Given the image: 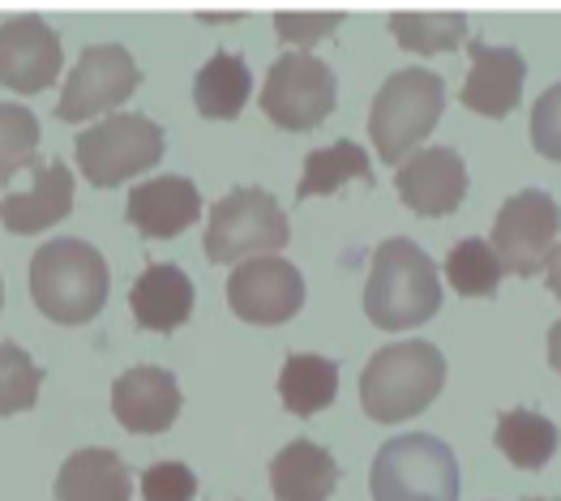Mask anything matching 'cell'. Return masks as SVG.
<instances>
[{"instance_id":"cell-1","label":"cell","mask_w":561,"mask_h":501,"mask_svg":"<svg viewBox=\"0 0 561 501\" xmlns=\"http://www.w3.org/2000/svg\"><path fill=\"white\" fill-rule=\"evenodd\" d=\"M442 309L437 266L416 240L390 236L374 249V266L365 283V314L381 330L421 326Z\"/></svg>"},{"instance_id":"cell-2","label":"cell","mask_w":561,"mask_h":501,"mask_svg":"<svg viewBox=\"0 0 561 501\" xmlns=\"http://www.w3.org/2000/svg\"><path fill=\"white\" fill-rule=\"evenodd\" d=\"M31 296L51 321H91L107 300V262L82 236L47 240L31 258Z\"/></svg>"},{"instance_id":"cell-3","label":"cell","mask_w":561,"mask_h":501,"mask_svg":"<svg viewBox=\"0 0 561 501\" xmlns=\"http://www.w3.org/2000/svg\"><path fill=\"white\" fill-rule=\"evenodd\" d=\"M442 382H446V356L433 343H424V339L390 343V348L374 352V361L365 365L360 403L381 424L408 420L442 395Z\"/></svg>"},{"instance_id":"cell-4","label":"cell","mask_w":561,"mask_h":501,"mask_svg":"<svg viewBox=\"0 0 561 501\" xmlns=\"http://www.w3.org/2000/svg\"><path fill=\"white\" fill-rule=\"evenodd\" d=\"M446 107V87L433 69H399L381 82L369 112V137L386 163H408L412 150L433 134Z\"/></svg>"},{"instance_id":"cell-5","label":"cell","mask_w":561,"mask_h":501,"mask_svg":"<svg viewBox=\"0 0 561 501\" xmlns=\"http://www.w3.org/2000/svg\"><path fill=\"white\" fill-rule=\"evenodd\" d=\"M374 501H459V458L433 433H399L374 458Z\"/></svg>"},{"instance_id":"cell-6","label":"cell","mask_w":561,"mask_h":501,"mask_svg":"<svg viewBox=\"0 0 561 501\" xmlns=\"http://www.w3.org/2000/svg\"><path fill=\"white\" fill-rule=\"evenodd\" d=\"M291 240L287 210L253 184H236L228 197H219L210 206V224H206V258L219 266H240L249 258H271Z\"/></svg>"},{"instance_id":"cell-7","label":"cell","mask_w":561,"mask_h":501,"mask_svg":"<svg viewBox=\"0 0 561 501\" xmlns=\"http://www.w3.org/2000/svg\"><path fill=\"white\" fill-rule=\"evenodd\" d=\"M163 159V129L141 112H112L78 137V168L99 189L121 184Z\"/></svg>"},{"instance_id":"cell-8","label":"cell","mask_w":561,"mask_h":501,"mask_svg":"<svg viewBox=\"0 0 561 501\" xmlns=\"http://www.w3.org/2000/svg\"><path fill=\"white\" fill-rule=\"evenodd\" d=\"M262 112L279 129H313L334 112V69L309 52H283L266 73Z\"/></svg>"},{"instance_id":"cell-9","label":"cell","mask_w":561,"mask_h":501,"mask_svg":"<svg viewBox=\"0 0 561 501\" xmlns=\"http://www.w3.org/2000/svg\"><path fill=\"white\" fill-rule=\"evenodd\" d=\"M561 228V206L545 193V189H518L515 197L502 202L497 224H493V253L506 274H527L545 271L553 240Z\"/></svg>"},{"instance_id":"cell-10","label":"cell","mask_w":561,"mask_h":501,"mask_svg":"<svg viewBox=\"0 0 561 501\" xmlns=\"http://www.w3.org/2000/svg\"><path fill=\"white\" fill-rule=\"evenodd\" d=\"M141 69L134 65L129 47L121 44H91L82 47L60 103H56V116L60 121H87V116H112L116 103H125L129 94L138 91Z\"/></svg>"},{"instance_id":"cell-11","label":"cell","mask_w":561,"mask_h":501,"mask_svg":"<svg viewBox=\"0 0 561 501\" xmlns=\"http://www.w3.org/2000/svg\"><path fill=\"white\" fill-rule=\"evenodd\" d=\"M228 305L236 318L257 321V326H279L296 318L305 305V274L287 258H249L228 274Z\"/></svg>"},{"instance_id":"cell-12","label":"cell","mask_w":561,"mask_h":501,"mask_svg":"<svg viewBox=\"0 0 561 501\" xmlns=\"http://www.w3.org/2000/svg\"><path fill=\"white\" fill-rule=\"evenodd\" d=\"M60 73V35L39 13H9L0 22V82L18 94L51 87Z\"/></svg>"},{"instance_id":"cell-13","label":"cell","mask_w":561,"mask_h":501,"mask_svg":"<svg viewBox=\"0 0 561 501\" xmlns=\"http://www.w3.org/2000/svg\"><path fill=\"white\" fill-rule=\"evenodd\" d=\"M394 184H399V197L416 215L437 219V215H450L468 197V163L450 146H424L408 163H399Z\"/></svg>"},{"instance_id":"cell-14","label":"cell","mask_w":561,"mask_h":501,"mask_svg":"<svg viewBox=\"0 0 561 501\" xmlns=\"http://www.w3.org/2000/svg\"><path fill=\"white\" fill-rule=\"evenodd\" d=\"M112 411L129 433H163L181 415V386L168 368L134 365L112 386Z\"/></svg>"},{"instance_id":"cell-15","label":"cell","mask_w":561,"mask_h":501,"mask_svg":"<svg viewBox=\"0 0 561 501\" xmlns=\"http://www.w3.org/2000/svg\"><path fill=\"white\" fill-rule=\"evenodd\" d=\"M471 69L463 82V103L480 116H511L523 99V78H527V60L518 47L484 44V39H468Z\"/></svg>"},{"instance_id":"cell-16","label":"cell","mask_w":561,"mask_h":501,"mask_svg":"<svg viewBox=\"0 0 561 501\" xmlns=\"http://www.w3.org/2000/svg\"><path fill=\"white\" fill-rule=\"evenodd\" d=\"M129 224L150 236V240H168L176 231H185L202 215V193L188 177H150L129 189L125 202Z\"/></svg>"},{"instance_id":"cell-17","label":"cell","mask_w":561,"mask_h":501,"mask_svg":"<svg viewBox=\"0 0 561 501\" xmlns=\"http://www.w3.org/2000/svg\"><path fill=\"white\" fill-rule=\"evenodd\" d=\"M4 210V228L13 236H31V231H44L51 224H60L69 210H73V172L65 159H51V163H35V184L26 193H4L0 202Z\"/></svg>"},{"instance_id":"cell-18","label":"cell","mask_w":561,"mask_h":501,"mask_svg":"<svg viewBox=\"0 0 561 501\" xmlns=\"http://www.w3.org/2000/svg\"><path fill=\"white\" fill-rule=\"evenodd\" d=\"M129 309L141 330H176L193 314V278L176 262H150L129 287Z\"/></svg>"},{"instance_id":"cell-19","label":"cell","mask_w":561,"mask_h":501,"mask_svg":"<svg viewBox=\"0 0 561 501\" xmlns=\"http://www.w3.org/2000/svg\"><path fill=\"white\" fill-rule=\"evenodd\" d=\"M339 485V463L327 446L296 437L271 458V489L275 501H327Z\"/></svg>"},{"instance_id":"cell-20","label":"cell","mask_w":561,"mask_h":501,"mask_svg":"<svg viewBox=\"0 0 561 501\" xmlns=\"http://www.w3.org/2000/svg\"><path fill=\"white\" fill-rule=\"evenodd\" d=\"M134 498V480L129 467L116 451H73L60 463L56 476V501H129Z\"/></svg>"},{"instance_id":"cell-21","label":"cell","mask_w":561,"mask_h":501,"mask_svg":"<svg viewBox=\"0 0 561 501\" xmlns=\"http://www.w3.org/2000/svg\"><path fill=\"white\" fill-rule=\"evenodd\" d=\"M253 91V78H249V65L244 56L236 52H215L202 69H197V82H193V103L202 116L210 121H236L249 103Z\"/></svg>"},{"instance_id":"cell-22","label":"cell","mask_w":561,"mask_h":501,"mask_svg":"<svg viewBox=\"0 0 561 501\" xmlns=\"http://www.w3.org/2000/svg\"><path fill=\"white\" fill-rule=\"evenodd\" d=\"M339 395V365L313 352H291L279 368V399L291 415H313L334 403Z\"/></svg>"},{"instance_id":"cell-23","label":"cell","mask_w":561,"mask_h":501,"mask_svg":"<svg viewBox=\"0 0 561 501\" xmlns=\"http://www.w3.org/2000/svg\"><path fill=\"white\" fill-rule=\"evenodd\" d=\"M493 437H497L502 455L511 458L515 467H523V471L545 467V463L553 458V451H558V424L531 408L502 411Z\"/></svg>"},{"instance_id":"cell-24","label":"cell","mask_w":561,"mask_h":501,"mask_svg":"<svg viewBox=\"0 0 561 501\" xmlns=\"http://www.w3.org/2000/svg\"><path fill=\"white\" fill-rule=\"evenodd\" d=\"M347 181H365L374 184V172H369V155L356 146V141H330L322 150H309L305 159V177L296 184V197H322V193H334Z\"/></svg>"},{"instance_id":"cell-25","label":"cell","mask_w":561,"mask_h":501,"mask_svg":"<svg viewBox=\"0 0 561 501\" xmlns=\"http://www.w3.org/2000/svg\"><path fill=\"white\" fill-rule=\"evenodd\" d=\"M390 35L399 39V47L408 52H455L459 44H468V13H390Z\"/></svg>"},{"instance_id":"cell-26","label":"cell","mask_w":561,"mask_h":501,"mask_svg":"<svg viewBox=\"0 0 561 501\" xmlns=\"http://www.w3.org/2000/svg\"><path fill=\"white\" fill-rule=\"evenodd\" d=\"M442 274L450 278V287H455L459 296H493L506 271H502V262H497V253H493L489 240L468 236V240H459V244L446 253Z\"/></svg>"},{"instance_id":"cell-27","label":"cell","mask_w":561,"mask_h":501,"mask_svg":"<svg viewBox=\"0 0 561 501\" xmlns=\"http://www.w3.org/2000/svg\"><path fill=\"white\" fill-rule=\"evenodd\" d=\"M35 146H39V121L22 103H4L0 107V177L9 181L13 172H22L35 159Z\"/></svg>"},{"instance_id":"cell-28","label":"cell","mask_w":561,"mask_h":501,"mask_svg":"<svg viewBox=\"0 0 561 501\" xmlns=\"http://www.w3.org/2000/svg\"><path fill=\"white\" fill-rule=\"evenodd\" d=\"M39 377H44V373L31 365V356H26L13 339L0 343V411H4V415H13V411L35 403Z\"/></svg>"},{"instance_id":"cell-29","label":"cell","mask_w":561,"mask_h":501,"mask_svg":"<svg viewBox=\"0 0 561 501\" xmlns=\"http://www.w3.org/2000/svg\"><path fill=\"white\" fill-rule=\"evenodd\" d=\"M197 493V476L185 463H150L141 471V498L146 501H193Z\"/></svg>"},{"instance_id":"cell-30","label":"cell","mask_w":561,"mask_h":501,"mask_svg":"<svg viewBox=\"0 0 561 501\" xmlns=\"http://www.w3.org/2000/svg\"><path fill=\"white\" fill-rule=\"evenodd\" d=\"M531 141L545 159H558L561 163V82L536 99L531 107Z\"/></svg>"},{"instance_id":"cell-31","label":"cell","mask_w":561,"mask_h":501,"mask_svg":"<svg viewBox=\"0 0 561 501\" xmlns=\"http://www.w3.org/2000/svg\"><path fill=\"white\" fill-rule=\"evenodd\" d=\"M343 22V13H275V31H279L283 47L291 44L296 52H305L309 44H318L327 31H334Z\"/></svg>"},{"instance_id":"cell-32","label":"cell","mask_w":561,"mask_h":501,"mask_svg":"<svg viewBox=\"0 0 561 501\" xmlns=\"http://www.w3.org/2000/svg\"><path fill=\"white\" fill-rule=\"evenodd\" d=\"M545 283H549V292L561 300V240L553 244V253H549V262H545Z\"/></svg>"},{"instance_id":"cell-33","label":"cell","mask_w":561,"mask_h":501,"mask_svg":"<svg viewBox=\"0 0 561 501\" xmlns=\"http://www.w3.org/2000/svg\"><path fill=\"white\" fill-rule=\"evenodd\" d=\"M549 365L561 373V318L549 326Z\"/></svg>"},{"instance_id":"cell-34","label":"cell","mask_w":561,"mask_h":501,"mask_svg":"<svg viewBox=\"0 0 561 501\" xmlns=\"http://www.w3.org/2000/svg\"><path fill=\"white\" fill-rule=\"evenodd\" d=\"M536 501H549V498H536Z\"/></svg>"}]
</instances>
